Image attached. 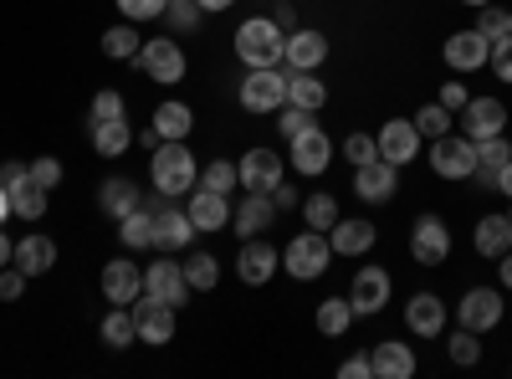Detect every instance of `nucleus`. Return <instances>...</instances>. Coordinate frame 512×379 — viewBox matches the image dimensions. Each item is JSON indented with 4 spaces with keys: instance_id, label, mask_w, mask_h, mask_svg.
Masks as SVG:
<instances>
[{
    "instance_id": "7ed1b4c3",
    "label": "nucleus",
    "mask_w": 512,
    "mask_h": 379,
    "mask_svg": "<svg viewBox=\"0 0 512 379\" xmlns=\"http://www.w3.org/2000/svg\"><path fill=\"white\" fill-rule=\"evenodd\" d=\"M282 26L272 16H246L236 26V57L246 67H282Z\"/></svg>"
},
{
    "instance_id": "8fccbe9b",
    "label": "nucleus",
    "mask_w": 512,
    "mask_h": 379,
    "mask_svg": "<svg viewBox=\"0 0 512 379\" xmlns=\"http://www.w3.org/2000/svg\"><path fill=\"white\" fill-rule=\"evenodd\" d=\"M31 180H36L41 190H57V185H62V159H52V154L31 159Z\"/></svg>"
},
{
    "instance_id": "864d4df0",
    "label": "nucleus",
    "mask_w": 512,
    "mask_h": 379,
    "mask_svg": "<svg viewBox=\"0 0 512 379\" xmlns=\"http://www.w3.org/2000/svg\"><path fill=\"white\" fill-rule=\"evenodd\" d=\"M103 118H128V113H123V93L103 88V93L93 98V123H103Z\"/></svg>"
},
{
    "instance_id": "13d9d810",
    "label": "nucleus",
    "mask_w": 512,
    "mask_h": 379,
    "mask_svg": "<svg viewBox=\"0 0 512 379\" xmlns=\"http://www.w3.org/2000/svg\"><path fill=\"white\" fill-rule=\"evenodd\" d=\"M272 200H277V210H292V205H297V190H292V185L282 180V185L272 190Z\"/></svg>"
},
{
    "instance_id": "bf43d9fd",
    "label": "nucleus",
    "mask_w": 512,
    "mask_h": 379,
    "mask_svg": "<svg viewBox=\"0 0 512 379\" xmlns=\"http://www.w3.org/2000/svg\"><path fill=\"white\" fill-rule=\"evenodd\" d=\"M492 190H502V195H507V200H512V159H507V164H502V175H497V185H492Z\"/></svg>"
},
{
    "instance_id": "58836bf2",
    "label": "nucleus",
    "mask_w": 512,
    "mask_h": 379,
    "mask_svg": "<svg viewBox=\"0 0 512 379\" xmlns=\"http://www.w3.org/2000/svg\"><path fill=\"white\" fill-rule=\"evenodd\" d=\"M47 195H52V190H41L36 180L16 185V190H11V216H21V221H41V216H47Z\"/></svg>"
},
{
    "instance_id": "69168bd1",
    "label": "nucleus",
    "mask_w": 512,
    "mask_h": 379,
    "mask_svg": "<svg viewBox=\"0 0 512 379\" xmlns=\"http://www.w3.org/2000/svg\"><path fill=\"white\" fill-rule=\"evenodd\" d=\"M466 6H487V0H466Z\"/></svg>"
},
{
    "instance_id": "c03bdc74",
    "label": "nucleus",
    "mask_w": 512,
    "mask_h": 379,
    "mask_svg": "<svg viewBox=\"0 0 512 379\" xmlns=\"http://www.w3.org/2000/svg\"><path fill=\"white\" fill-rule=\"evenodd\" d=\"M415 129H420L425 139H441V134H451V108H446V103H425V108L415 113Z\"/></svg>"
},
{
    "instance_id": "4d7b16f0",
    "label": "nucleus",
    "mask_w": 512,
    "mask_h": 379,
    "mask_svg": "<svg viewBox=\"0 0 512 379\" xmlns=\"http://www.w3.org/2000/svg\"><path fill=\"white\" fill-rule=\"evenodd\" d=\"M466 98H472V93H466L461 82H446V88H441V103H446L451 113H461V108H466Z\"/></svg>"
},
{
    "instance_id": "c9c22d12",
    "label": "nucleus",
    "mask_w": 512,
    "mask_h": 379,
    "mask_svg": "<svg viewBox=\"0 0 512 379\" xmlns=\"http://www.w3.org/2000/svg\"><path fill=\"white\" fill-rule=\"evenodd\" d=\"M180 267H185L190 292H216V287H221V262H216V251H195V257H185Z\"/></svg>"
},
{
    "instance_id": "603ef678",
    "label": "nucleus",
    "mask_w": 512,
    "mask_h": 379,
    "mask_svg": "<svg viewBox=\"0 0 512 379\" xmlns=\"http://www.w3.org/2000/svg\"><path fill=\"white\" fill-rule=\"evenodd\" d=\"M21 292H26V272H21L16 262H11V267H0V303H16Z\"/></svg>"
},
{
    "instance_id": "09e8293b",
    "label": "nucleus",
    "mask_w": 512,
    "mask_h": 379,
    "mask_svg": "<svg viewBox=\"0 0 512 379\" xmlns=\"http://www.w3.org/2000/svg\"><path fill=\"white\" fill-rule=\"evenodd\" d=\"M487 67L497 72V82H507V88H512V36L492 41V52H487Z\"/></svg>"
},
{
    "instance_id": "0eeeda50",
    "label": "nucleus",
    "mask_w": 512,
    "mask_h": 379,
    "mask_svg": "<svg viewBox=\"0 0 512 379\" xmlns=\"http://www.w3.org/2000/svg\"><path fill=\"white\" fill-rule=\"evenodd\" d=\"M144 292L169 308H185L190 303V282H185V267L175 262V251H164V262H149L144 267Z\"/></svg>"
},
{
    "instance_id": "39448f33",
    "label": "nucleus",
    "mask_w": 512,
    "mask_h": 379,
    "mask_svg": "<svg viewBox=\"0 0 512 379\" xmlns=\"http://www.w3.org/2000/svg\"><path fill=\"white\" fill-rule=\"evenodd\" d=\"M134 62H139L154 82H164V88H175V82L190 72V62H185V52H180V41H175V36H154V41H144Z\"/></svg>"
},
{
    "instance_id": "bb28decb",
    "label": "nucleus",
    "mask_w": 512,
    "mask_h": 379,
    "mask_svg": "<svg viewBox=\"0 0 512 379\" xmlns=\"http://www.w3.org/2000/svg\"><path fill=\"white\" fill-rule=\"evenodd\" d=\"M405 328L420 333V339H436V333L446 328V303L436 298V292H415V298L405 303Z\"/></svg>"
},
{
    "instance_id": "dca6fc26",
    "label": "nucleus",
    "mask_w": 512,
    "mask_h": 379,
    "mask_svg": "<svg viewBox=\"0 0 512 379\" xmlns=\"http://www.w3.org/2000/svg\"><path fill=\"white\" fill-rule=\"evenodd\" d=\"M395 190H400V170H395L390 159H369V164H359V170H354V195L364 205L395 200Z\"/></svg>"
},
{
    "instance_id": "72a5a7b5",
    "label": "nucleus",
    "mask_w": 512,
    "mask_h": 379,
    "mask_svg": "<svg viewBox=\"0 0 512 379\" xmlns=\"http://www.w3.org/2000/svg\"><path fill=\"white\" fill-rule=\"evenodd\" d=\"M313 323H318L323 339H344V333L354 328V303H349V298H323Z\"/></svg>"
},
{
    "instance_id": "7c9ffc66",
    "label": "nucleus",
    "mask_w": 512,
    "mask_h": 379,
    "mask_svg": "<svg viewBox=\"0 0 512 379\" xmlns=\"http://www.w3.org/2000/svg\"><path fill=\"white\" fill-rule=\"evenodd\" d=\"M507 159H512V139H502V134L477 139V175H472V180L497 185V175H502V164H507Z\"/></svg>"
},
{
    "instance_id": "4be33fe9",
    "label": "nucleus",
    "mask_w": 512,
    "mask_h": 379,
    "mask_svg": "<svg viewBox=\"0 0 512 379\" xmlns=\"http://www.w3.org/2000/svg\"><path fill=\"white\" fill-rule=\"evenodd\" d=\"M287 154H292V170L313 180V175H323V170H328V159H333V139H328L323 129H308L303 139H292V144H287Z\"/></svg>"
},
{
    "instance_id": "473e14b6",
    "label": "nucleus",
    "mask_w": 512,
    "mask_h": 379,
    "mask_svg": "<svg viewBox=\"0 0 512 379\" xmlns=\"http://www.w3.org/2000/svg\"><path fill=\"white\" fill-rule=\"evenodd\" d=\"M287 103L292 108H323L328 103V88H323V77L318 72H287Z\"/></svg>"
},
{
    "instance_id": "1a4fd4ad",
    "label": "nucleus",
    "mask_w": 512,
    "mask_h": 379,
    "mask_svg": "<svg viewBox=\"0 0 512 379\" xmlns=\"http://www.w3.org/2000/svg\"><path fill=\"white\" fill-rule=\"evenodd\" d=\"M175 313L180 308H169V303H159V298H149V292H139L134 298V323H139V344H169L175 339Z\"/></svg>"
},
{
    "instance_id": "ddd939ff",
    "label": "nucleus",
    "mask_w": 512,
    "mask_h": 379,
    "mask_svg": "<svg viewBox=\"0 0 512 379\" xmlns=\"http://www.w3.org/2000/svg\"><path fill=\"white\" fill-rule=\"evenodd\" d=\"M277 267H282V251H277L272 241H262V236L241 241V257H236V277H241L246 287H267Z\"/></svg>"
},
{
    "instance_id": "6ab92c4d",
    "label": "nucleus",
    "mask_w": 512,
    "mask_h": 379,
    "mask_svg": "<svg viewBox=\"0 0 512 379\" xmlns=\"http://www.w3.org/2000/svg\"><path fill=\"white\" fill-rule=\"evenodd\" d=\"M461 129H466V139L507 134V103H502V98H466V108H461Z\"/></svg>"
},
{
    "instance_id": "f8f14e48",
    "label": "nucleus",
    "mask_w": 512,
    "mask_h": 379,
    "mask_svg": "<svg viewBox=\"0 0 512 379\" xmlns=\"http://www.w3.org/2000/svg\"><path fill=\"white\" fill-rule=\"evenodd\" d=\"M410 257H415L420 267H441V262L451 257V231H446L441 216H420V221H415V231H410Z\"/></svg>"
},
{
    "instance_id": "c756f323",
    "label": "nucleus",
    "mask_w": 512,
    "mask_h": 379,
    "mask_svg": "<svg viewBox=\"0 0 512 379\" xmlns=\"http://www.w3.org/2000/svg\"><path fill=\"white\" fill-rule=\"evenodd\" d=\"M128 149H134V123H128V118H103V123H93V154L118 159V154H128Z\"/></svg>"
},
{
    "instance_id": "412c9836",
    "label": "nucleus",
    "mask_w": 512,
    "mask_h": 379,
    "mask_svg": "<svg viewBox=\"0 0 512 379\" xmlns=\"http://www.w3.org/2000/svg\"><path fill=\"white\" fill-rule=\"evenodd\" d=\"M282 62H287V72H318L328 62V36L323 31H292L282 41Z\"/></svg>"
},
{
    "instance_id": "423d86ee",
    "label": "nucleus",
    "mask_w": 512,
    "mask_h": 379,
    "mask_svg": "<svg viewBox=\"0 0 512 379\" xmlns=\"http://www.w3.org/2000/svg\"><path fill=\"white\" fill-rule=\"evenodd\" d=\"M431 170L441 180H472L477 175V139H456V134H441L431 144Z\"/></svg>"
},
{
    "instance_id": "b1692460",
    "label": "nucleus",
    "mask_w": 512,
    "mask_h": 379,
    "mask_svg": "<svg viewBox=\"0 0 512 379\" xmlns=\"http://www.w3.org/2000/svg\"><path fill=\"white\" fill-rule=\"evenodd\" d=\"M374 221H364V216H338L333 221V231H328V241H333V257H364V251L374 246Z\"/></svg>"
},
{
    "instance_id": "5fc2aeb1",
    "label": "nucleus",
    "mask_w": 512,
    "mask_h": 379,
    "mask_svg": "<svg viewBox=\"0 0 512 379\" xmlns=\"http://www.w3.org/2000/svg\"><path fill=\"white\" fill-rule=\"evenodd\" d=\"M26 180H31V164H21V159L0 164V185H6V190H16V185H26Z\"/></svg>"
},
{
    "instance_id": "5701e85b",
    "label": "nucleus",
    "mask_w": 512,
    "mask_h": 379,
    "mask_svg": "<svg viewBox=\"0 0 512 379\" xmlns=\"http://www.w3.org/2000/svg\"><path fill=\"white\" fill-rule=\"evenodd\" d=\"M369 364H374V379H415V349L400 344V339H379L369 349Z\"/></svg>"
},
{
    "instance_id": "f3484780",
    "label": "nucleus",
    "mask_w": 512,
    "mask_h": 379,
    "mask_svg": "<svg viewBox=\"0 0 512 379\" xmlns=\"http://www.w3.org/2000/svg\"><path fill=\"white\" fill-rule=\"evenodd\" d=\"M349 303H354V318L384 313V303H390V272L384 267H359L354 287H349Z\"/></svg>"
},
{
    "instance_id": "4c0bfd02",
    "label": "nucleus",
    "mask_w": 512,
    "mask_h": 379,
    "mask_svg": "<svg viewBox=\"0 0 512 379\" xmlns=\"http://www.w3.org/2000/svg\"><path fill=\"white\" fill-rule=\"evenodd\" d=\"M139 47H144V36L134 31V21H123V26H108V31H103V57H113V62H134Z\"/></svg>"
},
{
    "instance_id": "79ce46f5",
    "label": "nucleus",
    "mask_w": 512,
    "mask_h": 379,
    "mask_svg": "<svg viewBox=\"0 0 512 379\" xmlns=\"http://www.w3.org/2000/svg\"><path fill=\"white\" fill-rule=\"evenodd\" d=\"M277 129H282V139L292 144V139H303L308 129H318V118H313V108H292V103H282V108H277Z\"/></svg>"
},
{
    "instance_id": "9b49d317",
    "label": "nucleus",
    "mask_w": 512,
    "mask_h": 379,
    "mask_svg": "<svg viewBox=\"0 0 512 379\" xmlns=\"http://www.w3.org/2000/svg\"><path fill=\"white\" fill-rule=\"evenodd\" d=\"M502 313H507V303H502V292H497V287H472V292H466V298L456 303L461 328H472V333L497 328V323H502Z\"/></svg>"
},
{
    "instance_id": "f257e3e1",
    "label": "nucleus",
    "mask_w": 512,
    "mask_h": 379,
    "mask_svg": "<svg viewBox=\"0 0 512 379\" xmlns=\"http://www.w3.org/2000/svg\"><path fill=\"white\" fill-rule=\"evenodd\" d=\"M149 180H154V190L169 195V200L190 195L195 180H200V164H195L190 144H185V139H164V144L154 149V159H149Z\"/></svg>"
},
{
    "instance_id": "20e7f679",
    "label": "nucleus",
    "mask_w": 512,
    "mask_h": 379,
    "mask_svg": "<svg viewBox=\"0 0 512 379\" xmlns=\"http://www.w3.org/2000/svg\"><path fill=\"white\" fill-rule=\"evenodd\" d=\"M236 98L246 113H277L287 103V72L282 67H246V82Z\"/></svg>"
},
{
    "instance_id": "a18cd8bd",
    "label": "nucleus",
    "mask_w": 512,
    "mask_h": 379,
    "mask_svg": "<svg viewBox=\"0 0 512 379\" xmlns=\"http://www.w3.org/2000/svg\"><path fill=\"white\" fill-rule=\"evenodd\" d=\"M159 21H169L175 31H195L200 26V0H169Z\"/></svg>"
},
{
    "instance_id": "9d476101",
    "label": "nucleus",
    "mask_w": 512,
    "mask_h": 379,
    "mask_svg": "<svg viewBox=\"0 0 512 379\" xmlns=\"http://www.w3.org/2000/svg\"><path fill=\"white\" fill-rule=\"evenodd\" d=\"M277 200L272 195H262V190H246V200L231 210V231L241 236V241H251V236H262V231H272L277 226Z\"/></svg>"
},
{
    "instance_id": "0e129e2a",
    "label": "nucleus",
    "mask_w": 512,
    "mask_h": 379,
    "mask_svg": "<svg viewBox=\"0 0 512 379\" xmlns=\"http://www.w3.org/2000/svg\"><path fill=\"white\" fill-rule=\"evenodd\" d=\"M11 251H16V246H11L6 236H0V267H11Z\"/></svg>"
},
{
    "instance_id": "e433bc0d",
    "label": "nucleus",
    "mask_w": 512,
    "mask_h": 379,
    "mask_svg": "<svg viewBox=\"0 0 512 379\" xmlns=\"http://www.w3.org/2000/svg\"><path fill=\"white\" fill-rule=\"evenodd\" d=\"M98 333H103V344H108V349H128V344L139 339V323H134V308H113V313H103Z\"/></svg>"
},
{
    "instance_id": "f03ea898",
    "label": "nucleus",
    "mask_w": 512,
    "mask_h": 379,
    "mask_svg": "<svg viewBox=\"0 0 512 379\" xmlns=\"http://www.w3.org/2000/svg\"><path fill=\"white\" fill-rule=\"evenodd\" d=\"M328 262H333V241H328V231H313V226L297 231L282 251V272L292 282H318L328 272Z\"/></svg>"
},
{
    "instance_id": "4468645a",
    "label": "nucleus",
    "mask_w": 512,
    "mask_h": 379,
    "mask_svg": "<svg viewBox=\"0 0 512 379\" xmlns=\"http://www.w3.org/2000/svg\"><path fill=\"white\" fill-rule=\"evenodd\" d=\"M190 241H195L190 210H175V205H169V195H159V205H154V246L159 251H185Z\"/></svg>"
},
{
    "instance_id": "6e6d98bb",
    "label": "nucleus",
    "mask_w": 512,
    "mask_h": 379,
    "mask_svg": "<svg viewBox=\"0 0 512 379\" xmlns=\"http://www.w3.org/2000/svg\"><path fill=\"white\" fill-rule=\"evenodd\" d=\"M338 374L344 379H374V364H369V354H354V359L338 364Z\"/></svg>"
},
{
    "instance_id": "3c124183",
    "label": "nucleus",
    "mask_w": 512,
    "mask_h": 379,
    "mask_svg": "<svg viewBox=\"0 0 512 379\" xmlns=\"http://www.w3.org/2000/svg\"><path fill=\"white\" fill-rule=\"evenodd\" d=\"M477 31H482L487 41H502V36H512V11H482Z\"/></svg>"
},
{
    "instance_id": "aec40b11",
    "label": "nucleus",
    "mask_w": 512,
    "mask_h": 379,
    "mask_svg": "<svg viewBox=\"0 0 512 379\" xmlns=\"http://www.w3.org/2000/svg\"><path fill=\"white\" fill-rule=\"evenodd\" d=\"M103 298L113 303V308H134V298L144 292V267H134L128 257H118V262H108L103 267Z\"/></svg>"
},
{
    "instance_id": "cd10ccee",
    "label": "nucleus",
    "mask_w": 512,
    "mask_h": 379,
    "mask_svg": "<svg viewBox=\"0 0 512 379\" xmlns=\"http://www.w3.org/2000/svg\"><path fill=\"white\" fill-rule=\"evenodd\" d=\"M134 205H144V195H139V185L128 180V175H108V180H103V190H98V210H103V216L123 221Z\"/></svg>"
},
{
    "instance_id": "ea45409f",
    "label": "nucleus",
    "mask_w": 512,
    "mask_h": 379,
    "mask_svg": "<svg viewBox=\"0 0 512 379\" xmlns=\"http://www.w3.org/2000/svg\"><path fill=\"white\" fill-rule=\"evenodd\" d=\"M344 216V210H338V200L333 195H323V190H313L308 200H303V221L313 226V231H333V221Z\"/></svg>"
},
{
    "instance_id": "2f4dec72",
    "label": "nucleus",
    "mask_w": 512,
    "mask_h": 379,
    "mask_svg": "<svg viewBox=\"0 0 512 379\" xmlns=\"http://www.w3.org/2000/svg\"><path fill=\"white\" fill-rule=\"evenodd\" d=\"M472 241H477V251H482L487 262H497L502 251H512V221H507V216H482Z\"/></svg>"
},
{
    "instance_id": "052dcab7",
    "label": "nucleus",
    "mask_w": 512,
    "mask_h": 379,
    "mask_svg": "<svg viewBox=\"0 0 512 379\" xmlns=\"http://www.w3.org/2000/svg\"><path fill=\"white\" fill-rule=\"evenodd\" d=\"M497 272H502V287L512 292V251H502V257H497Z\"/></svg>"
},
{
    "instance_id": "a211bd4d",
    "label": "nucleus",
    "mask_w": 512,
    "mask_h": 379,
    "mask_svg": "<svg viewBox=\"0 0 512 379\" xmlns=\"http://www.w3.org/2000/svg\"><path fill=\"white\" fill-rule=\"evenodd\" d=\"M487 52H492V41L472 26V31H456V36H446V47H441V62L451 67V72H477V67H487Z\"/></svg>"
},
{
    "instance_id": "6e6552de",
    "label": "nucleus",
    "mask_w": 512,
    "mask_h": 379,
    "mask_svg": "<svg viewBox=\"0 0 512 379\" xmlns=\"http://www.w3.org/2000/svg\"><path fill=\"white\" fill-rule=\"evenodd\" d=\"M282 154L277 149H246L241 159H236V175H241V190H262V195H272L277 185H282Z\"/></svg>"
},
{
    "instance_id": "680f3d73",
    "label": "nucleus",
    "mask_w": 512,
    "mask_h": 379,
    "mask_svg": "<svg viewBox=\"0 0 512 379\" xmlns=\"http://www.w3.org/2000/svg\"><path fill=\"white\" fill-rule=\"evenodd\" d=\"M0 221H11V190L0 185Z\"/></svg>"
},
{
    "instance_id": "37998d69",
    "label": "nucleus",
    "mask_w": 512,
    "mask_h": 379,
    "mask_svg": "<svg viewBox=\"0 0 512 379\" xmlns=\"http://www.w3.org/2000/svg\"><path fill=\"white\" fill-rule=\"evenodd\" d=\"M446 354H451V364L472 369V364L482 359V339H477L472 328H456V333H451V344H446Z\"/></svg>"
},
{
    "instance_id": "de8ad7c7",
    "label": "nucleus",
    "mask_w": 512,
    "mask_h": 379,
    "mask_svg": "<svg viewBox=\"0 0 512 379\" xmlns=\"http://www.w3.org/2000/svg\"><path fill=\"white\" fill-rule=\"evenodd\" d=\"M164 6H169V0H118V16H128L139 26V21H159Z\"/></svg>"
},
{
    "instance_id": "338daca9",
    "label": "nucleus",
    "mask_w": 512,
    "mask_h": 379,
    "mask_svg": "<svg viewBox=\"0 0 512 379\" xmlns=\"http://www.w3.org/2000/svg\"><path fill=\"white\" fill-rule=\"evenodd\" d=\"M507 221H512V210H507Z\"/></svg>"
},
{
    "instance_id": "f704fd0d",
    "label": "nucleus",
    "mask_w": 512,
    "mask_h": 379,
    "mask_svg": "<svg viewBox=\"0 0 512 379\" xmlns=\"http://www.w3.org/2000/svg\"><path fill=\"white\" fill-rule=\"evenodd\" d=\"M118 241H123L128 251H144V246H154V210H144V205L128 210V216L118 221Z\"/></svg>"
},
{
    "instance_id": "e2e57ef3",
    "label": "nucleus",
    "mask_w": 512,
    "mask_h": 379,
    "mask_svg": "<svg viewBox=\"0 0 512 379\" xmlns=\"http://www.w3.org/2000/svg\"><path fill=\"white\" fill-rule=\"evenodd\" d=\"M226 6H236V0H200V11H226Z\"/></svg>"
},
{
    "instance_id": "49530a36",
    "label": "nucleus",
    "mask_w": 512,
    "mask_h": 379,
    "mask_svg": "<svg viewBox=\"0 0 512 379\" xmlns=\"http://www.w3.org/2000/svg\"><path fill=\"white\" fill-rule=\"evenodd\" d=\"M344 159L354 164V170H359V164H369V159H379V139L374 134H349L344 139Z\"/></svg>"
},
{
    "instance_id": "a19ab883",
    "label": "nucleus",
    "mask_w": 512,
    "mask_h": 379,
    "mask_svg": "<svg viewBox=\"0 0 512 379\" xmlns=\"http://www.w3.org/2000/svg\"><path fill=\"white\" fill-rule=\"evenodd\" d=\"M195 185H200V190H216V195H231V190L241 185V175H236V164H231V159H210Z\"/></svg>"
},
{
    "instance_id": "c85d7f7f",
    "label": "nucleus",
    "mask_w": 512,
    "mask_h": 379,
    "mask_svg": "<svg viewBox=\"0 0 512 379\" xmlns=\"http://www.w3.org/2000/svg\"><path fill=\"white\" fill-rule=\"evenodd\" d=\"M149 129H154L159 139H190L195 113H190V103H180V98H164V103L154 108V118H149Z\"/></svg>"
},
{
    "instance_id": "2eb2a0df",
    "label": "nucleus",
    "mask_w": 512,
    "mask_h": 379,
    "mask_svg": "<svg viewBox=\"0 0 512 379\" xmlns=\"http://www.w3.org/2000/svg\"><path fill=\"white\" fill-rule=\"evenodd\" d=\"M374 139H379V159H390L395 170H405L410 159H420V129H415V118H390Z\"/></svg>"
},
{
    "instance_id": "393cba45",
    "label": "nucleus",
    "mask_w": 512,
    "mask_h": 379,
    "mask_svg": "<svg viewBox=\"0 0 512 379\" xmlns=\"http://www.w3.org/2000/svg\"><path fill=\"white\" fill-rule=\"evenodd\" d=\"M11 262H16L26 277H47V272L57 267V241H52V236H41V231H31V236L16 241Z\"/></svg>"
},
{
    "instance_id": "a878e982",
    "label": "nucleus",
    "mask_w": 512,
    "mask_h": 379,
    "mask_svg": "<svg viewBox=\"0 0 512 379\" xmlns=\"http://www.w3.org/2000/svg\"><path fill=\"white\" fill-rule=\"evenodd\" d=\"M190 221H195V231H226L231 226V195H216V190H190Z\"/></svg>"
}]
</instances>
